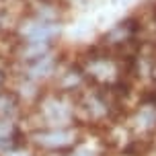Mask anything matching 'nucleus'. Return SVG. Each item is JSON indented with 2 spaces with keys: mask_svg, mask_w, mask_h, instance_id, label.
Instances as JSON below:
<instances>
[{
  "mask_svg": "<svg viewBox=\"0 0 156 156\" xmlns=\"http://www.w3.org/2000/svg\"><path fill=\"white\" fill-rule=\"evenodd\" d=\"M25 125H27V129L82 125L80 119H78L76 99L58 93L54 88H47L45 93L41 94V99L35 103V107H31L27 111Z\"/></svg>",
  "mask_w": 156,
  "mask_h": 156,
  "instance_id": "obj_3",
  "label": "nucleus"
},
{
  "mask_svg": "<svg viewBox=\"0 0 156 156\" xmlns=\"http://www.w3.org/2000/svg\"><path fill=\"white\" fill-rule=\"evenodd\" d=\"M115 4H127V2H132V0H113Z\"/></svg>",
  "mask_w": 156,
  "mask_h": 156,
  "instance_id": "obj_15",
  "label": "nucleus"
},
{
  "mask_svg": "<svg viewBox=\"0 0 156 156\" xmlns=\"http://www.w3.org/2000/svg\"><path fill=\"white\" fill-rule=\"evenodd\" d=\"M21 12L31 15L39 21L66 25L68 16H70V8L62 0H27L21 4Z\"/></svg>",
  "mask_w": 156,
  "mask_h": 156,
  "instance_id": "obj_8",
  "label": "nucleus"
},
{
  "mask_svg": "<svg viewBox=\"0 0 156 156\" xmlns=\"http://www.w3.org/2000/svg\"><path fill=\"white\" fill-rule=\"evenodd\" d=\"M10 80H12V66L6 58L0 55V90H4L10 86Z\"/></svg>",
  "mask_w": 156,
  "mask_h": 156,
  "instance_id": "obj_13",
  "label": "nucleus"
},
{
  "mask_svg": "<svg viewBox=\"0 0 156 156\" xmlns=\"http://www.w3.org/2000/svg\"><path fill=\"white\" fill-rule=\"evenodd\" d=\"M6 2H12V4H19V6H21V4L27 2V0H6Z\"/></svg>",
  "mask_w": 156,
  "mask_h": 156,
  "instance_id": "obj_14",
  "label": "nucleus"
},
{
  "mask_svg": "<svg viewBox=\"0 0 156 156\" xmlns=\"http://www.w3.org/2000/svg\"><path fill=\"white\" fill-rule=\"evenodd\" d=\"M0 156H41V154L25 140V142H19V144H15V146H10L8 150H4Z\"/></svg>",
  "mask_w": 156,
  "mask_h": 156,
  "instance_id": "obj_12",
  "label": "nucleus"
},
{
  "mask_svg": "<svg viewBox=\"0 0 156 156\" xmlns=\"http://www.w3.org/2000/svg\"><path fill=\"white\" fill-rule=\"evenodd\" d=\"M25 115H27V109L23 107V103L16 99V94L10 88L0 90V117L25 121Z\"/></svg>",
  "mask_w": 156,
  "mask_h": 156,
  "instance_id": "obj_11",
  "label": "nucleus"
},
{
  "mask_svg": "<svg viewBox=\"0 0 156 156\" xmlns=\"http://www.w3.org/2000/svg\"><path fill=\"white\" fill-rule=\"evenodd\" d=\"M109 154V144L107 140H103L101 136H90L88 129L84 132V136L78 140L76 146H72L64 156H107Z\"/></svg>",
  "mask_w": 156,
  "mask_h": 156,
  "instance_id": "obj_10",
  "label": "nucleus"
},
{
  "mask_svg": "<svg viewBox=\"0 0 156 156\" xmlns=\"http://www.w3.org/2000/svg\"><path fill=\"white\" fill-rule=\"evenodd\" d=\"M88 84L90 82H88V78H86L80 62H78V58L66 54L62 64H60V70H58V74H55V78H54V82H51L49 88H54L58 93L76 99Z\"/></svg>",
  "mask_w": 156,
  "mask_h": 156,
  "instance_id": "obj_7",
  "label": "nucleus"
},
{
  "mask_svg": "<svg viewBox=\"0 0 156 156\" xmlns=\"http://www.w3.org/2000/svg\"><path fill=\"white\" fill-rule=\"evenodd\" d=\"M64 35L62 23H47L39 21L31 15L21 12L16 19L12 39L19 43H49V45H60V39Z\"/></svg>",
  "mask_w": 156,
  "mask_h": 156,
  "instance_id": "obj_5",
  "label": "nucleus"
},
{
  "mask_svg": "<svg viewBox=\"0 0 156 156\" xmlns=\"http://www.w3.org/2000/svg\"><path fill=\"white\" fill-rule=\"evenodd\" d=\"M8 88L16 94V99L23 103V107L27 111L31 109V107H35V103H37L39 99H41V94L47 90V88L35 84V82L27 80V78H21V76H12V80H10V86H8Z\"/></svg>",
  "mask_w": 156,
  "mask_h": 156,
  "instance_id": "obj_9",
  "label": "nucleus"
},
{
  "mask_svg": "<svg viewBox=\"0 0 156 156\" xmlns=\"http://www.w3.org/2000/svg\"><path fill=\"white\" fill-rule=\"evenodd\" d=\"M64 55H66V51L62 47H58L55 51L43 55V58H37V60H33L29 64L12 66V76L27 78V80H31L35 84L43 86V88H49L58 70H60V64H62Z\"/></svg>",
  "mask_w": 156,
  "mask_h": 156,
  "instance_id": "obj_6",
  "label": "nucleus"
},
{
  "mask_svg": "<svg viewBox=\"0 0 156 156\" xmlns=\"http://www.w3.org/2000/svg\"><path fill=\"white\" fill-rule=\"evenodd\" d=\"M78 119L86 129H103L125 115V105L113 88L88 84L76 97Z\"/></svg>",
  "mask_w": 156,
  "mask_h": 156,
  "instance_id": "obj_2",
  "label": "nucleus"
},
{
  "mask_svg": "<svg viewBox=\"0 0 156 156\" xmlns=\"http://www.w3.org/2000/svg\"><path fill=\"white\" fill-rule=\"evenodd\" d=\"M84 125H70V127H35L27 129V142L37 150L41 156L45 154H66L78 140L84 136Z\"/></svg>",
  "mask_w": 156,
  "mask_h": 156,
  "instance_id": "obj_4",
  "label": "nucleus"
},
{
  "mask_svg": "<svg viewBox=\"0 0 156 156\" xmlns=\"http://www.w3.org/2000/svg\"><path fill=\"white\" fill-rule=\"evenodd\" d=\"M82 70H84L88 82L103 88H115L132 80V60L133 55H119L115 51H109L99 43L84 47L76 55ZM133 82V80H132Z\"/></svg>",
  "mask_w": 156,
  "mask_h": 156,
  "instance_id": "obj_1",
  "label": "nucleus"
},
{
  "mask_svg": "<svg viewBox=\"0 0 156 156\" xmlns=\"http://www.w3.org/2000/svg\"><path fill=\"white\" fill-rule=\"evenodd\" d=\"M45 156H64V154H45Z\"/></svg>",
  "mask_w": 156,
  "mask_h": 156,
  "instance_id": "obj_16",
  "label": "nucleus"
}]
</instances>
